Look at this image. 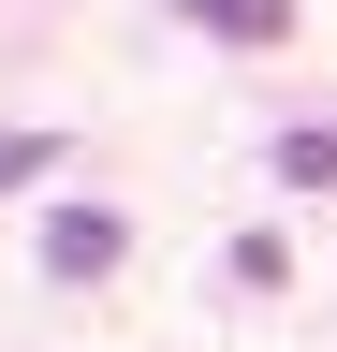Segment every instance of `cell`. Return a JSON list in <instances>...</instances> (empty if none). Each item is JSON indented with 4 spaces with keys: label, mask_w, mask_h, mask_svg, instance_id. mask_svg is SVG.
I'll return each instance as SVG.
<instances>
[{
    "label": "cell",
    "mask_w": 337,
    "mask_h": 352,
    "mask_svg": "<svg viewBox=\"0 0 337 352\" xmlns=\"http://www.w3.org/2000/svg\"><path fill=\"white\" fill-rule=\"evenodd\" d=\"M279 191H337V132H279Z\"/></svg>",
    "instance_id": "cell-3"
},
{
    "label": "cell",
    "mask_w": 337,
    "mask_h": 352,
    "mask_svg": "<svg viewBox=\"0 0 337 352\" xmlns=\"http://www.w3.org/2000/svg\"><path fill=\"white\" fill-rule=\"evenodd\" d=\"M45 162H59V132H0V191H30Z\"/></svg>",
    "instance_id": "cell-5"
},
{
    "label": "cell",
    "mask_w": 337,
    "mask_h": 352,
    "mask_svg": "<svg viewBox=\"0 0 337 352\" xmlns=\"http://www.w3.org/2000/svg\"><path fill=\"white\" fill-rule=\"evenodd\" d=\"M220 279H235V294H279V279H293V250H279V235H235V250H220Z\"/></svg>",
    "instance_id": "cell-4"
},
{
    "label": "cell",
    "mask_w": 337,
    "mask_h": 352,
    "mask_svg": "<svg viewBox=\"0 0 337 352\" xmlns=\"http://www.w3.org/2000/svg\"><path fill=\"white\" fill-rule=\"evenodd\" d=\"M117 250H132V220H117V206H59V220H45V279H73V294H89Z\"/></svg>",
    "instance_id": "cell-1"
},
{
    "label": "cell",
    "mask_w": 337,
    "mask_h": 352,
    "mask_svg": "<svg viewBox=\"0 0 337 352\" xmlns=\"http://www.w3.org/2000/svg\"><path fill=\"white\" fill-rule=\"evenodd\" d=\"M161 15L205 30V44H235V59H249V44H293V0H161Z\"/></svg>",
    "instance_id": "cell-2"
}]
</instances>
